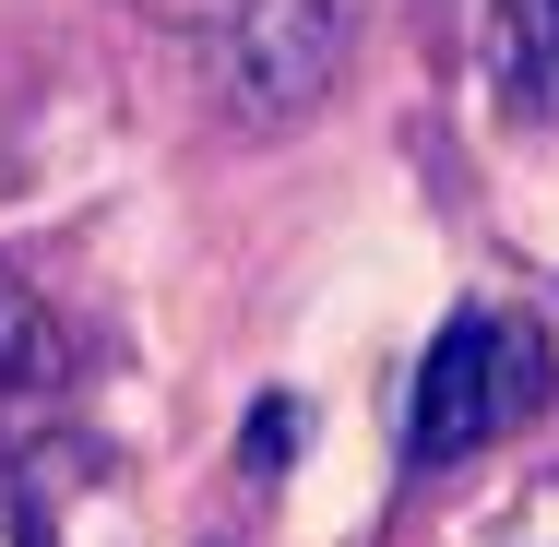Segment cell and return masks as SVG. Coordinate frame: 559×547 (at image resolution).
<instances>
[{
	"mask_svg": "<svg viewBox=\"0 0 559 547\" xmlns=\"http://www.w3.org/2000/svg\"><path fill=\"white\" fill-rule=\"evenodd\" d=\"M548 405V333L536 322H500V310H452L429 369H417V405H405V452L417 464H452L476 440L524 429Z\"/></svg>",
	"mask_w": 559,
	"mask_h": 547,
	"instance_id": "6da1fadb",
	"label": "cell"
},
{
	"mask_svg": "<svg viewBox=\"0 0 559 547\" xmlns=\"http://www.w3.org/2000/svg\"><path fill=\"white\" fill-rule=\"evenodd\" d=\"M286 452H298V405L274 393V405H250V429H238V464H250V476H286Z\"/></svg>",
	"mask_w": 559,
	"mask_h": 547,
	"instance_id": "277c9868",
	"label": "cell"
},
{
	"mask_svg": "<svg viewBox=\"0 0 559 547\" xmlns=\"http://www.w3.org/2000/svg\"><path fill=\"white\" fill-rule=\"evenodd\" d=\"M345 48H357V0H238L215 36H203V84L226 119L250 131H286L334 96Z\"/></svg>",
	"mask_w": 559,
	"mask_h": 547,
	"instance_id": "7a4b0ae2",
	"label": "cell"
},
{
	"mask_svg": "<svg viewBox=\"0 0 559 547\" xmlns=\"http://www.w3.org/2000/svg\"><path fill=\"white\" fill-rule=\"evenodd\" d=\"M524 36H536V60H548V84H559V0H524Z\"/></svg>",
	"mask_w": 559,
	"mask_h": 547,
	"instance_id": "5b68a950",
	"label": "cell"
},
{
	"mask_svg": "<svg viewBox=\"0 0 559 547\" xmlns=\"http://www.w3.org/2000/svg\"><path fill=\"white\" fill-rule=\"evenodd\" d=\"M60 369H72V345H60V322H48V298H36L24 274H0V405L60 393Z\"/></svg>",
	"mask_w": 559,
	"mask_h": 547,
	"instance_id": "3957f363",
	"label": "cell"
}]
</instances>
